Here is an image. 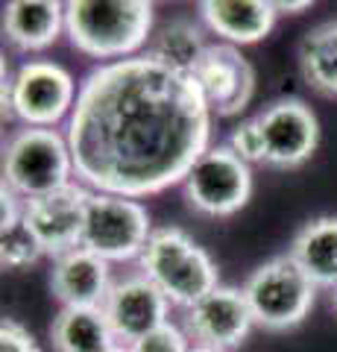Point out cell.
<instances>
[{
    "instance_id": "obj_1",
    "label": "cell",
    "mask_w": 337,
    "mask_h": 352,
    "mask_svg": "<svg viewBox=\"0 0 337 352\" xmlns=\"http://www.w3.org/2000/svg\"><path fill=\"white\" fill-rule=\"evenodd\" d=\"M65 135L85 188L141 200L185 182L211 147V109L194 76L141 53L85 74Z\"/></svg>"
},
{
    "instance_id": "obj_2",
    "label": "cell",
    "mask_w": 337,
    "mask_h": 352,
    "mask_svg": "<svg viewBox=\"0 0 337 352\" xmlns=\"http://www.w3.org/2000/svg\"><path fill=\"white\" fill-rule=\"evenodd\" d=\"M156 6L147 0H71L65 3V32L82 56L124 62L141 56L153 32Z\"/></svg>"
},
{
    "instance_id": "obj_3",
    "label": "cell",
    "mask_w": 337,
    "mask_h": 352,
    "mask_svg": "<svg viewBox=\"0 0 337 352\" xmlns=\"http://www.w3.org/2000/svg\"><path fill=\"white\" fill-rule=\"evenodd\" d=\"M138 267L167 296L170 305L179 308H191L220 285L214 258L179 226L153 229Z\"/></svg>"
},
{
    "instance_id": "obj_4",
    "label": "cell",
    "mask_w": 337,
    "mask_h": 352,
    "mask_svg": "<svg viewBox=\"0 0 337 352\" xmlns=\"http://www.w3.org/2000/svg\"><path fill=\"white\" fill-rule=\"evenodd\" d=\"M73 153L59 129L21 126L3 147V185L21 200H38L73 185Z\"/></svg>"
},
{
    "instance_id": "obj_5",
    "label": "cell",
    "mask_w": 337,
    "mask_h": 352,
    "mask_svg": "<svg viewBox=\"0 0 337 352\" xmlns=\"http://www.w3.org/2000/svg\"><path fill=\"white\" fill-rule=\"evenodd\" d=\"M317 291L320 288L290 258V252L258 264L244 282V296L253 311V320L267 332L297 329L311 314Z\"/></svg>"
},
{
    "instance_id": "obj_6",
    "label": "cell",
    "mask_w": 337,
    "mask_h": 352,
    "mask_svg": "<svg viewBox=\"0 0 337 352\" xmlns=\"http://www.w3.org/2000/svg\"><path fill=\"white\" fill-rule=\"evenodd\" d=\"M80 88L62 65L30 59L3 82V115H15L24 126L53 129L71 118Z\"/></svg>"
},
{
    "instance_id": "obj_7",
    "label": "cell",
    "mask_w": 337,
    "mask_h": 352,
    "mask_svg": "<svg viewBox=\"0 0 337 352\" xmlns=\"http://www.w3.org/2000/svg\"><path fill=\"white\" fill-rule=\"evenodd\" d=\"M150 235H153V220H150L147 206L141 200L91 191L89 203H85L80 247L100 256L108 264L132 261L141 258Z\"/></svg>"
},
{
    "instance_id": "obj_8",
    "label": "cell",
    "mask_w": 337,
    "mask_h": 352,
    "mask_svg": "<svg viewBox=\"0 0 337 352\" xmlns=\"http://www.w3.org/2000/svg\"><path fill=\"white\" fill-rule=\"evenodd\" d=\"M182 194L205 217H232L253 197V168L229 144H211L185 176Z\"/></svg>"
},
{
    "instance_id": "obj_9",
    "label": "cell",
    "mask_w": 337,
    "mask_h": 352,
    "mask_svg": "<svg viewBox=\"0 0 337 352\" xmlns=\"http://www.w3.org/2000/svg\"><path fill=\"white\" fill-rule=\"evenodd\" d=\"M258 118L264 138V164L279 170H290L305 164L320 144V124L308 103L299 97H281L264 106Z\"/></svg>"
},
{
    "instance_id": "obj_10",
    "label": "cell",
    "mask_w": 337,
    "mask_h": 352,
    "mask_svg": "<svg viewBox=\"0 0 337 352\" xmlns=\"http://www.w3.org/2000/svg\"><path fill=\"white\" fill-rule=\"evenodd\" d=\"M253 311L244 296V288L217 285L200 302L185 308L182 329L194 346H209L217 352H229L241 346L246 335L253 332Z\"/></svg>"
},
{
    "instance_id": "obj_11",
    "label": "cell",
    "mask_w": 337,
    "mask_h": 352,
    "mask_svg": "<svg viewBox=\"0 0 337 352\" xmlns=\"http://www.w3.org/2000/svg\"><path fill=\"white\" fill-rule=\"evenodd\" d=\"M103 317L121 346H132L165 323H170V300L161 294L144 273H132L112 285Z\"/></svg>"
},
{
    "instance_id": "obj_12",
    "label": "cell",
    "mask_w": 337,
    "mask_h": 352,
    "mask_svg": "<svg viewBox=\"0 0 337 352\" xmlns=\"http://www.w3.org/2000/svg\"><path fill=\"white\" fill-rule=\"evenodd\" d=\"M194 82H197L211 115H220V118L241 115L255 94L253 65L241 56L237 47L223 41H217L205 50L202 62L194 71Z\"/></svg>"
},
{
    "instance_id": "obj_13",
    "label": "cell",
    "mask_w": 337,
    "mask_h": 352,
    "mask_svg": "<svg viewBox=\"0 0 337 352\" xmlns=\"http://www.w3.org/2000/svg\"><path fill=\"white\" fill-rule=\"evenodd\" d=\"M89 197L91 188H85L82 182H73L62 191L24 203V220L32 229V235L38 238L45 256L59 258L62 252L80 247Z\"/></svg>"
},
{
    "instance_id": "obj_14",
    "label": "cell",
    "mask_w": 337,
    "mask_h": 352,
    "mask_svg": "<svg viewBox=\"0 0 337 352\" xmlns=\"http://www.w3.org/2000/svg\"><path fill=\"white\" fill-rule=\"evenodd\" d=\"M112 285L115 282L108 261L85 247L68 250L59 258H53L50 291L62 308H103Z\"/></svg>"
},
{
    "instance_id": "obj_15",
    "label": "cell",
    "mask_w": 337,
    "mask_h": 352,
    "mask_svg": "<svg viewBox=\"0 0 337 352\" xmlns=\"http://www.w3.org/2000/svg\"><path fill=\"white\" fill-rule=\"evenodd\" d=\"M273 0H202L200 18L223 44H258L276 24Z\"/></svg>"
},
{
    "instance_id": "obj_16",
    "label": "cell",
    "mask_w": 337,
    "mask_h": 352,
    "mask_svg": "<svg viewBox=\"0 0 337 352\" xmlns=\"http://www.w3.org/2000/svg\"><path fill=\"white\" fill-rule=\"evenodd\" d=\"M3 30L15 50H45L65 30V3L59 0H12L3 9Z\"/></svg>"
},
{
    "instance_id": "obj_17",
    "label": "cell",
    "mask_w": 337,
    "mask_h": 352,
    "mask_svg": "<svg viewBox=\"0 0 337 352\" xmlns=\"http://www.w3.org/2000/svg\"><path fill=\"white\" fill-rule=\"evenodd\" d=\"M288 252L317 288H337V217H314L293 235Z\"/></svg>"
},
{
    "instance_id": "obj_18",
    "label": "cell",
    "mask_w": 337,
    "mask_h": 352,
    "mask_svg": "<svg viewBox=\"0 0 337 352\" xmlns=\"http://www.w3.org/2000/svg\"><path fill=\"white\" fill-rule=\"evenodd\" d=\"M50 340L56 352H106L117 344L103 308H62L53 317Z\"/></svg>"
},
{
    "instance_id": "obj_19",
    "label": "cell",
    "mask_w": 337,
    "mask_h": 352,
    "mask_svg": "<svg viewBox=\"0 0 337 352\" xmlns=\"http://www.w3.org/2000/svg\"><path fill=\"white\" fill-rule=\"evenodd\" d=\"M299 71L317 94L337 100V18L305 32L299 41Z\"/></svg>"
},
{
    "instance_id": "obj_20",
    "label": "cell",
    "mask_w": 337,
    "mask_h": 352,
    "mask_svg": "<svg viewBox=\"0 0 337 352\" xmlns=\"http://www.w3.org/2000/svg\"><path fill=\"white\" fill-rule=\"evenodd\" d=\"M209 47L211 44L205 41V32H202L200 24H194V21H188V18H176V21H170V24H165L156 32L147 56H153L156 62L167 65L170 71L194 76V71H197V65L202 62Z\"/></svg>"
},
{
    "instance_id": "obj_21",
    "label": "cell",
    "mask_w": 337,
    "mask_h": 352,
    "mask_svg": "<svg viewBox=\"0 0 337 352\" xmlns=\"http://www.w3.org/2000/svg\"><path fill=\"white\" fill-rule=\"evenodd\" d=\"M45 250L24 220V200L3 185V226H0V264L6 270H21L36 264Z\"/></svg>"
},
{
    "instance_id": "obj_22",
    "label": "cell",
    "mask_w": 337,
    "mask_h": 352,
    "mask_svg": "<svg viewBox=\"0 0 337 352\" xmlns=\"http://www.w3.org/2000/svg\"><path fill=\"white\" fill-rule=\"evenodd\" d=\"M226 144H229L232 153H237V156H241L246 164L264 162V138H261L258 118L241 120V124L229 132V141H226Z\"/></svg>"
},
{
    "instance_id": "obj_23",
    "label": "cell",
    "mask_w": 337,
    "mask_h": 352,
    "mask_svg": "<svg viewBox=\"0 0 337 352\" xmlns=\"http://www.w3.org/2000/svg\"><path fill=\"white\" fill-rule=\"evenodd\" d=\"M191 346L194 344H191V338L185 335V329L165 323L161 329H156V332H150L147 338L135 340V344L129 346V352H188Z\"/></svg>"
},
{
    "instance_id": "obj_24",
    "label": "cell",
    "mask_w": 337,
    "mask_h": 352,
    "mask_svg": "<svg viewBox=\"0 0 337 352\" xmlns=\"http://www.w3.org/2000/svg\"><path fill=\"white\" fill-rule=\"evenodd\" d=\"M0 352H41L36 338H32L18 320L3 317L0 323Z\"/></svg>"
},
{
    "instance_id": "obj_25",
    "label": "cell",
    "mask_w": 337,
    "mask_h": 352,
    "mask_svg": "<svg viewBox=\"0 0 337 352\" xmlns=\"http://www.w3.org/2000/svg\"><path fill=\"white\" fill-rule=\"evenodd\" d=\"M276 12H288V15H299L311 9V0H273Z\"/></svg>"
},
{
    "instance_id": "obj_26",
    "label": "cell",
    "mask_w": 337,
    "mask_h": 352,
    "mask_svg": "<svg viewBox=\"0 0 337 352\" xmlns=\"http://www.w3.org/2000/svg\"><path fill=\"white\" fill-rule=\"evenodd\" d=\"M106 352H129V346H121V344H115V346H108Z\"/></svg>"
},
{
    "instance_id": "obj_27",
    "label": "cell",
    "mask_w": 337,
    "mask_h": 352,
    "mask_svg": "<svg viewBox=\"0 0 337 352\" xmlns=\"http://www.w3.org/2000/svg\"><path fill=\"white\" fill-rule=\"evenodd\" d=\"M188 352H217V349H209V346H191Z\"/></svg>"
},
{
    "instance_id": "obj_28",
    "label": "cell",
    "mask_w": 337,
    "mask_h": 352,
    "mask_svg": "<svg viewBox=\"0 0 337 352\" xmlns=\"http://www.w3.org/2000/svg\"><path fill=\"white\" fill-rule=\"evenodd\" d=\"M332 300H334V308H337V288H334V294H332Z\"/></svg>"
}]
</instances>
